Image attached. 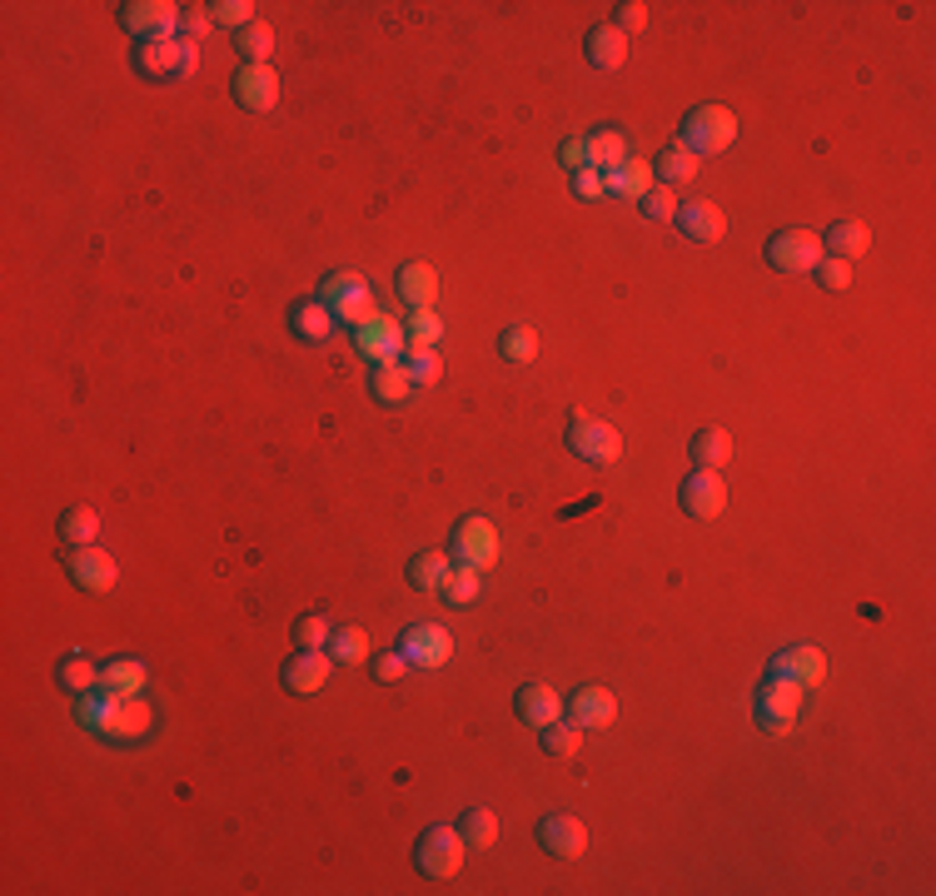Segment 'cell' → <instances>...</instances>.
Returning a JSON list of instances; mask_svg holds the SVG:
<instances>
[{
  "instance_id": "50",
  "label": "cell",
  "mask_w": 936,
  "mask_h": 896,
  "mask_svg": "<svg viewBox=\"0 0 936 896\" xmlns=\"http://www.w3.org/2000/svg\"><path fill=\"white\" fill-rule=\"evenodd\" d=\"M558 160L568 170H588V140H568V145L558 150Z\"/></svg>"
},
{
  "instance_id": "42",
  "label": "cell",
  "mask_w": 936,
  "mask_h": 896,
  "mask_svg": "<svg viewBox=\"0 0 936 896\" xmlns=\"http://www.w3.org/2000/svg\"><path fill=\"white\" fill-rule=\"evenodd\" d=\"M404 369H409L414 384H438V379H444V359H438L434 349H409Z\"/></svg>"
},
{
  "instance_id": "10",
  "label": "cell",
  "mask_w": 936,
  "mask_h": 896,
  "mask_svg": "<svg viewBox=\"0 0 936 896\" xmlns=\"http://www.w3.org/2000/svg\"><path fill=\"white\" fill-rule=\"evenodd\" d=\"M150 732H155V708H150L145 698H120L115 702V712L105 718L100 737L120 742V747H130V742H145Z\"/></svg>"
},
{
  "instance_id": "1",
  "label": "cell",
  "mask_w": 936,
  "mask_h": 896,
  "mask_svg": "<svg viewBox=\"0 0 936 896\" xmlns=\"http://www.w3.org/2000/svg\"><path fill=\"white\" fill-rule=\"evenodd\" d=\"M802 708H807V688H802V682H792V678L768 673V682L758 688V702H752V718H758L762 732L782 737V732H792L802 722Z\"/></svg>"
},
{
  "instance_id": "16",
  "label": "cell",
  "mask_w": 936,
  "mask_h": 896,
  "mask_svg": "<svg viewBox=\"0 0 936 896\" xmlns=\"http://www.w3.org/2000/svg\"><path fill=\"white\" fill-rule=\"evenodd\" d=\"M235 100L244 105V110H274L280 105V75H274V65H244L240 75H235Z\"/></svg>"
},
{
  "instance_id": "44",
  "label": "cell",
  "mask_w": 936,
  "mask_h": 896,
  "mask_svg": "<svg viewBox=\"0 0 936 896\" xmlns=\"http://www.w3.org/2000/svg\"><path fill=\"white\" fill-rule=\"evenodd\" d=\"M209 15H215V25L244 31V25H254V0H219V6H209Z\"/></svg>"
},
{
  "instance_id": "34",
  "label": "cell",
  "mask_w": 936,
  "mask_h": 896,
  "mask_svg": "<svg viewBox=\"0 0 936 896\" xmlns=\"http://www.w3.org/2000/svg\"><path fill=\"white\" fill-rule=\"evenodd\" d=\"M499 354L509 359V364H533V359H538V334H533L529 324H513V329H503Z\"/></svg>"
},
{
  "instance_id": "17",
  "label": "cell",
  "mask_w": 936,
  "mask_h": 896,
  "mask_svg": "<svg viewBox=\"0 0 936 896\" xmlns=\"http://www.w3.org/2000/svg\"><path fill=\"white\" fill-rule=\"evenodd\" d=\"M768 673H777V678H792V682H802V688H812V682L827 678V657L817 653V647L797 643V647H782V653L768 663Z\"/></svg>"
},
{
  "instance_id": "19",
  "label": "cell",
  "mask_w": 936,
  "mask_h": 896,
  "mask_svg": "<svg viewBox=\"0 0 936 896\" xmlns=\"http://www.w3.org/2000/svg\"><path fill=\"white\" fill-rule=\"evenodd\" d=\"M70 578L85 588V593H110L120 568H115V558L100 548H75L70 553Z\"/></svg>"
},
{
  "instance_id": "27",
  "label": "cell",
  "mask_w": 936,
  "mask_h": 896,
  "mask_svg": "<svg viewBox=\"0 0 936 896\" xmlns=\"http://www.w3.org/2000/svg\"><path fill=\"white\" fill-rule=\"evenodd\" d=\"M399 294H404L414 309H434L438 270H434V264H404V270H399Z\"/></svg>"
},
{
  "instance_id": "43",
  "label": "cell",
  "mask_w": 936,
  "mask_h": 896,
  "mask_svg": "<svg viewBox=\"0 0 936 896\" xmlns=\"http://www.w3.org/2000/svg\"><path fill=\"white\" fill-rule=\"evenodd\" d=\"M438 334H444V319H438L434 309H414V319H409V339H414V349H434Z\"/></svg>"
},
{
  "instance_id": "13",
  "label": "cell",
  "mask_w": 936,
  "mask_h": 896,
  "mask_svg": "<svg viewBox=\"0 0 936 896\" xmlns=\"http://www.w3.org/2000/svg\"><path fill=\"white\" fill-rule=\"evenodd\" d=\"M324 682H329V653H319V647H300L284 663V688L294 698H314V692H324Z\"/></svg>"
},
{
  "instance_id": "41",
  "label": "cell",
  "mask_w": 936,
  "mask_h": 896,
  "mask_svg": "<svg viewBox=\"0 0 936 896\" xmlns=\"http://www.w3.org/2000/svg\"><path fill=\"white\" fill-rule=\"evenodd\" d=\"M235 45H240L244 55H250V65H270V51H274V31H270V25H264V21H254V25H244V31H240V41H235Z\"/></svg>"
},
{
  "instance_id": "28",
  "label": "cell",
  "mask_w": 936,
  "mask_h": 896,
  "mask_svg": "<svg viewBox=\"0 0 936 896\" xmlns=\"http://www.w3.org/2000/svg\"><path fill=\"white\" fill-rule=\"evenodd\" d=\"M697 165H703V160H697L687 145H677V140H673V145H663L653 175H657V185H687V179L697 175Z\"/></svg>"
},
{
  "instance_id": "9",
  "label": "cell",
  "mask_w": 936,
  "mask_h": 896,
  "mask_svg": "<svg viewBox=\"0 0 936 896\" xmlns=\"http://www.w3.org/2000/svg\"><path fill=\"white\" fill-rule=\"evenodd\" d=\"M399 653L409 657V667H444L448 657H454V637L438 623H414L399 637Z\"/></svg>"
},
{
  "instance_id": "33",
  "label": "cell",
  "mask_w": 936,
  "mask_h": 896,
  "mask_svg": "<svg viewBox=\"0 0 936 896\" xmlns=\"http://www.w3.org/2000/svg\"><path fill=\"white\" fill-rule=\"evenodd\" d=\"M95 533H100V513L85 509V503H80V509H70V513L61 518V538L70 543V548H90Z\"/></svg>"
},
{
  "instance_id": "3",
  "label": "cell",
  "mask_w": 936,
  "mask_h": 896,
  "mask_svg": "<svg viewBox=\"0 0 936 896\" xmlns=\"http://www.w3.org/2000/svg\"><path fill=\"white\" fill-rule=\"evenodd\" d=\"M319 299L329 304V314H334V319H344V324H364L369 314H374V299H369L364 274H355V270L324 274Z\"/></svg>"
},
{
  "instance_id": "11",
  "label": "cell",
  "mask_w": 936,
  "mask_h": 896,
  "mask_svg": "<svg viewBox=\"0 0 936 896\" xmlns=\"http://www.w3.org/2000/svg\"><path fill=\"white\" fill-rule=\"evenodd\" d=\"M454 553L464 558L468 568H489L493 558H499V528H493L489 518H479V513H474V518H464L454 528Z\"/></svg>"
},
{
  "instance_id": "8",
  "label": "cell",
  "mask_w": 936,
  "mask_h": 896,
  "mask_svg": "<svg viewBox=\"0 0 936 896\" xmlns=\"http://www.w3.org/2000/svg\"><path fill=\"white\" fill-rule=\"evenodd\" d=\"M135 65L155 80H170V75H195L199 65V51L195 41H145L135 51Z\"/></svg>"
},
{
  "instance_id": "51",
  "label": "cell",
  "mask_w": 936,
  "mask_h": 896,
  "mask_svg": "<svg viewBox=\"0 0 936 896\" xmlns=\"http://www.w3.org/2000/svg\"><path fill=\"white\" fill-rule=\"evenodd\" d=\"M573 189H578L583 199L603 195V175H598V170H578V175H573Z\"/></svg>"
},
{
  "instance_id": "6",
  "label": "cell",
  "mask_w": 936,
  "mask_h": 896,
  "mask_svg": "<svg viewBox=\"0 0 936 896\" xmlns=\"http://www.w3.org/2000/svg\"><path fill=\"white\" fill-rule=\"evenodd\" d=\"M568 448L588 463H618L623 459V434H618L613 424H603V418L578 414L568 428Z\"/></svg>"
},
{
  "instance_id": "32",
  "label": "cell",
  "mask_w": 936,
  "mask_h": 896,
  "mask_svg": "<svg viewBox=\"0 0 936 896\" xmlns=\"http://www.w3.org/2000/svg\"><path fill=\"white\" fill-rule=\"evenodd\" d=\"M409 389H414V379H409V369L399 364V359H389V364L374 369V398H384V404H404Z\"/></svg>"
},
{
  "instance_id": "39",
  "label": "cell",
  "mask_w": 936,
  "mask_h": 896,
  "mask_svg": "<svg viewBox=\"0 0 936 896\" xmlns=\"http://www.w3.org/2000/svg\"><path fill=\"white\" fill-rule=\"evenodd\" d=\"M329 647H334V657H339V663H364V657H369V633L359 623L334 627Z\"/></svg>"
},
{
  "instance_id": "15",
  "label": "cell",
  "mask_w": 936,
  "mask_h": 896,
  "mask_svg": "<svg viewBox=\"0 0 936 896\" xmlns=\"http://www.w3.org/2000/svg\"><path fill=\"white\" fill-rule=\"evenodd\" d=\"M538 842L548 856H563V862H573V856H583V846H588V827L578 822V817L568 812H553L538 822Z\"/></svg>"
},
{
  "instance_id": "31",
  "label": "cell",
  "mask_w": 936,
  "mask_h": 896,
  "mask_svg": "<svg viewBox=\"0 0 936 896\" xmlns=\"http://www.w3.org/2000/svg\"><path fill=\"white\" fill-rule=\"evenodd\" d=\"M448 578V553H418L414 564H409V583L418 588V593H434V588H444Z\"/></svg>"
},
{
  "instance_id": "45",
  "label": "cell",
  "mask_w": 936,
  "mask_h": 896,
  "mask_svg": "<svg viewBox=\"0 0 936 896\" xmlns=\"http://www.w3.org/2000/svg\"><path fill=\"white\" fill-rule=\"evenodd\" d=\"M643 215L647 219H657V225H663V219H677V195H673V185H653L643 195Z\"/></svg>"
},
{
  "instance_id": "18",
  "label": "cell",
  "mask_w": 936,
  "mask_h": 896,
  "mask_svg": "<svg viewBox=\"0 0 936 896\" xmlns=\"http://www.w3.org/2000/svg\"><path fill=\"white\" fill-rule=\"evenodd\" d=\"M677 230L697 244H718L728 234V219L712 199H693V205H677Z\"/></svg>"
},
{
  "instance_id": "52",
  "label": "cell",
  "mask_w": 936,
  "mask_h": 896,
  "mask_svg": "<svg viewBox=\"0 0 936 896\" xmlns=\"http://www.w3.org/2000/svg\"><path fill=\"white\" fill-rule=\"evenodd\" d=\"M179 25H185L189 35H205L209 25H215V15H205V11H189V15H185V21H179Z\"/></svg>"
},
{
  "instance_id": "47",
  "label": "cell",
  "mask_w": 936,
  "mask_h": 896,
  "mask_svg": "<svg viewBox=\"0 0 936 896\" xmlns=\"http://www.w3.org/2000/svg\"><path fill=\"white\" fill-rule=\"evenodd\" d=\"M294 637H300V647H324L334 637V627H329V618H300V623H294Z\"/></svg>"
},
{
  "instance_id": "38",
  "label": "cell",
  "mask_w": 936,
  "mask_h": 896,
  "mask_svg": "<svg viewBox=\"0 0 936 896\" xmlns=\"http://www.w3.org/2000/svg\"><path fill=\"white\" fill-rule=\"evenodd\" d=\"M61 682L75 692V698H80V692H95V688H100V667H95L90 657L75 653V657H65V663H61Z\"/></svg>"
},
{
  "instance_id": "29",
  "label": "cell",
  "mask_w": 936,
  "mask_h": 896,
  "mask_svg": "<svg viewBox=\"0 0 936 896\" xmlns=\"http://www.w3.org/2000/svg\"><path fill=\"white\" fill-rule=\"evenodd\" d=\"M693 459H697V469H722V463L732 459L728 428H703V434L693 438Z\"/></svg>"
},
{
  "instance_id": "26",
  "label": "cell",
  "mask_w": 936,
  "mask_h": 896,
  "mask_svg": "<svg viewBox=\"0 0 936 896\" xmlns=\"http://www.w3.org/2000/svg\"><path fill=\"white\" fill-rule=\"evenodd\" d=\"M290 324H294L300 339H309V345H324V339L334 334V314H329V304H324V299H300L290 309Z\"/></svg>"
},
{
  "instance_id": "20",
  "label": "cell",
  "mask_w": 936,
  "mask_h": 896,
  "mask_svg": "<svg viewBox=\"0 0 936 896\" xmlns=\"http://www.w3.org/2000/svg\"><path fill=\"white\" fill-rule=\"evenodd\" d=\"M568 712H573L578 728H608V722L618 718V698L608 688H578L568 702Z\"/></svg>"
},
{
  "instance_id": "23",
  "label": "cell",
  "mask_w": 936,
  "mask_h": 896,
  "mask_svg": "<svg viewBox=\"0 0 936 896\" xmlns=\"http://www.w3.org/2000/svg\"><path fill=\"white\" fill-rule=\"evenodd\" d=\"M653 185H657L653 165H647V160H633V155H628L618 170H608V175H603V189H608V195H633V199H643Z\"/></svg>"
},
{
  "instance_id": "35",
  "label": "cell",
  "mask_w": 936,
  "mask_h": 896,
  "mask_svg": "<svg viewBox=\"0 0 936 896\" xmlns=\"http://www.w3.org/2000/svg\"><path fill=\"white\" fill-rule=\"evenodd\" d=\"M538 737H543V752H553V757H573V752L583 747V728L578 722H548V728H538Z\"/></svg>"
},
{
  "instance_id": "7",
  "label": "cell",
  "mask_w": 936,
  "mask_h": 896,
  "mask_svg": "<svg viewBox=\"0 0 936 896\" xmlns=\"http://www.w3.org/2000/svg\"><path fill=\"white\" fill-rule=\"evenodd\" d=\"M120 21L145 45V41H170V31H175L185 15H179V6H170V0H130V6H120Z\"/></svg>"
},
{
  "instance_id": "46",
  "label": "cell",
  "mask_w": 936,
  "mask_h": 896,
  "mask_svg": "<svg viewBox=\"0 0 936 896\" xmlns=\"http://www.w3.org/2000/svg\"><path fill=\"white\" fill-rule=\"evenodd\" d=\"M817 280H823V289H847V284H852V264L847 260H837V254H823V260H817Z\"/></svg>"
},
{
  "instance_id": "49",
  "label": "cell",
  "mask_w": 936,
  "mask_h": 896,
  "mask_svg": "<svg viewBox=\"0 0 936 896\" xmlns=\"http://www.w3.org/2000/svg\"><path fill=\"white\" fill-rule=\"evenodd\" d=\"M374 673H379V678H384V682L404 678V673H409V657H404V653H384V657H379V663H374Z\"/></svg>"
},
{
  "instance_id": "4",
  "label": "cell",
  "mask_w": 936,
  "mask_h": 896,
  "mask_svg": "<svg viewBox=\"0 0 936 896\" xmlns=\"http://www.w3.org/2000/svg\"><path fill=\"white\" fill-rule=\"evenodd\" d=\"M464 856H468L464 832H458V827H444V822H438V827H428V832L418 837L414 862H418V872H424V876H458Z\"/></svg>"
},
{
  "instance_id": "40",
  "label": "cell",
  "mask_w": 936,
  "mask_h": 896,
  "mask_svg": "<svg viewBox=\"0 0 936 896\" xmlns=\"http://www.w3.org/2000/svg\"><path fill=\"white\" fill-rule=\"evenodd\" d=\"M115 702H120V692H110V688L80 692V722H85L90 732H100V728H105V718L115 712Z\"/></svg>"
},
{
  "instance_id": "25",
  "label": "cell",
  "mask_w": 936,
  "mask_h": 896,
  "mask_svg": "<svg viewBox=\"0 0 936 896\" xmlns=\"http://www.w3.org/2000/svg\"><path fill=\"white\" fill-rule=\"evenodd\" d=\"M823 250H832L837 260H847V264H852L857 254H867V250H872V230H867L862 219H837L832 230H827Z\"/></svg>"
},
{
  "instance_id": "21",
  "label": "cell",
  "mask_w": 936,
  "mask_h": 896,
  "mask_svg": "<svg viewBox=\"0 0 936 896\" xmlns=\"http://www.w3.org/2000/svg\"><path fill=\"white\" fill-rule=\"evenodd\" d=\"M583 51H588V65L618 70V65H628V35L618 31V25H594L588 41H583Z\"/></svg>"
},
{
  "instance_id": "5",
  "label": "cell",
  "mask_w": 936,
  "mask_h": 896,
  "mask_svg": "<svg viewBox=\"0 0 936 896\" xmlns=\"http://www.w3.org/2000/svg\"><path fill=\"white\" fill-rule=\"evenodd\" d=\"M823 234L817 230H782L768 240V264L782 274H807L817 270V260H823Z\"/></svg>"
},
{
  "instance_id": "37",
  "label": "cell",
  "mask_w": 936,
  "mask_h": 896,
  "mask_svg": "<svg viewBox=\"0 0 936 896\" xmlns=\"http://www.w3.org/2000/svg\"><path fill=\"white\" fill-rule=\"evenodd\" d=\"M438 593L448 598V603L454 608H468L474 603V598H479V568H448V578H444V588H438Z\"/></svg>"
},
{
  "instance_id": "14",
  "label": "cell",
  "mask_w": 936,
  "mask_h": 896,
  "mask_svg": "<svg viewBox=\"0 0 936 896\" xmlns=\"http://www.w3.org/2000/svg\"><path fill=\"white\" fill-rule=\"evenodd\" d=\"M355 339H359V354L374 359V364H389V359H399V349H404V329H399L389 314H369L355 329Z\"/></svg>"
},
{
  "instance_id": "30",
  "label": "cell",
  "mask_w": 936,
  "mask_h": 896,
  "mask_svg": "<svg viewBox=\"0 0 936 896\" xmlns=\"http://www.w3.org/2000/svg\"><path fill=\"white\" fill-rule=\"evenodd\" d=\"M628 160V140L618 130H598L588 140V170H618Z\"/></svg>"
},
{
  "instance_id": "36",
  "label": "cell",
  "mask_w": 936,
  "mask_h": 896,
  "mask_svg": "<svg viewBox=\"0 0 936 896\" xmlns=\"http://www.w3.org/2000/svg\"><path fill=\"white\" fill-rule=\"evenodd\" d=\"M458 832H464V842L468 846H493L499 842V817L489 812V807H468V817H464V827H458Z\"/></svg>"
},
{
  "instance_id": "2",
  "label": "cell",
  "mask_w": 936,
  "mask_h": 896,
  "mask_svg": "<svg viewBox=\"0 0 936 896\" xmlns=\"http://www.w3.org/2000/svg\"><path fill=\"white\" fill-rule=\"evenodd\" d=\"M732 140H738V116H732L728 105H693V110L683 116L677 145H687L697 160H703V155H722Z\"/></svg>"
},
{
  "instance_id": "22",
  "label": "cell",
  "mask_w": 936,
  "mask_h": 896,
  "mask_svg": "<svg viewBox=\"0 0 936 896\" xmlns=\"http://www.w3.org/2000/svg\"><path fill=\"white\" fill-rule=\"evenodd\" d=\"M145 682H150V667L140 663V657H110V663L100 667V688L120 692V698H140Z\"/></svg>"
},
{
  "instance_id": "48",
  "label": "cell",
  "mask_w": 936,
  "mask_h": 896,
  "mask_svg": "<svg viewBox=\"0 0 936 896\" xmlns=\"http://www.w3.org/2000/svg\"><path fill=\"white\" fill-rule=\"evenodd\" d=\"M613 25L623 35L628 31H643V25H647V6H643V0H628V6H618V21Z\"/></svg>"
},
{
  "instance_id": "12",
  "label": "cell",
  "mask_w": 936,
  "mask_h": 896,
  "mask_svg": "<svg viewBox=\"0 0 936 896\" xmlns=\"http://www.w3.org/2000/svg\"><path fill=\"white\" fill-rule=\"evenodd\" d=\"M683 509L693 513V518H718L722 509H728V483H722L718 469H697L693 479L683 483Z\"/></svg>"
},
{
  "instance_id": "24",
  "label": "cell",
  "mask_w": 936,
  "mask_h": 896,
  "mask_svg": "<svg viewBox=\"0 0 936 896\" xmlns=\"http://www.w3.org/2000/svg\"><path fill=\"white\" fill-rule=\"evenodd\" d=\"M519 718L529 722V728H548V722L563 718V698L553 688H543V682H529V688L519 692Z\"/></svg>"
}]
</instances>
